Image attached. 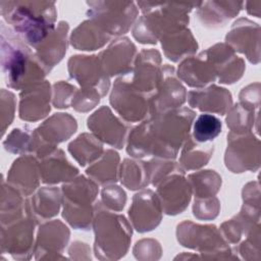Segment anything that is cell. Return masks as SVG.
Segmentation results:
<instances>
[{
    "label": "cell",
    "mask_w": 261,
    "mask_h": 261,
    "mask_svg": "<svg viewBox=\"0 0 261 261\" xmlns=\"http://www.w3.org/2000/svg\"><path fill=\"white\" fill-rule=\"evenodd\" d=\"M219 208V201L215 196L204 199H195L193 213L198 219L210 220L217 216Z\"/></svg>",
    "instance_id": "42"
},
{
    "label": "cell",
    "mask_w": 261,
    "mask_h": 261,
    "mask_svg": "<svg viewBox=\"0 0 261 261\" xmlns=\"http://www.w3.org/2000/svg\"><path fill=\"white\" fill-rule=\"evenodd\" d=\"M19 118L37 121L50 112L51 89L47 81H42L24 88L19 96Z\"/></svg>",
    "instance_id": "18"
},
{
    "label": "cell",
    "mask_w": 261,
    "mask_h": 261,
    "mask_svg": "<svg viewBox=\"0 0 261 261\" xmlns=\"http://www.w3.org/2000/svg\"><path fill=\"white\" fill-rule=\"evenodd\" d=\"M243 5V2L236 1L201 2L197 5V15L203 25L216 28L223 25L227 20L234 17Z\"/></svg>",
    "instance_id": "30"
},
{
    "label": "cell",
    "mask_w": 261,
    "mask_h": 261,
    "mask_svg": "<svg viewBox=\"0 0 261 261\" xmlns=\"http://www.w3.org/2000/svg\"><path fill=\"white\" fill-rule=\"evenodd\" d=\"M119 156L113 150H106L100 159L87 168V175L97 185H112L118 177Z\"/></svg>",
    "instance_id": "32"
},
{
    "label": "cell",
    "mask_w": 261,
    "mask_h": 261,
    "mask_svg": "<svg viewBox=\"0 0 261 261\" xmlns=\"http://www.w3.org/2000/svg\"><path fill=\"white\" fill-rule=\"evenodd\" d=\"M206 54L215 70L216 79L221 84H233L245 70L244 60L223 43H218L206 50Z\"/></svg>",
    "instance_id": "21"
},
{
    "label": "cell",
    "mask_w": 261,
    "mask_h": 261,
    "mask_svg": "<svg viewBox=\"0 0 261 261\" xmlns=\"http://www.w3.org/2000/svg\"><path fill=\"white\" fill-rule=\"evenodd\" d=\"M68 72L84 89H95L102 97L109 90V76L104 72L99 56L75 55L68 60Z\"/></svg>",
    "instance_id": "14"
},
{
    "label": "cell",
    "mask_w": 261,
    "mask_h": 261,
    "mask_svg": "<svg viewBox=\"0 0 261 261\" xmlns=\"http://www.w3.org/2000/svg\"><path fill=\"white\" fill-rule=\"evenodd\" d=\"M89 19L97 23L111 38L125 34L138 16L134 2L90 1Z\"/></svg>",
    "instance_id": "6"
},
{
    "label": "cell",
    "mask_w": 261,
    "mask_h": 261,
    "mask_svg": "<svg viewBox=\"0 0 261 261\" xmlns=\"http://www.w3.org/2000/svg\"><path fill=\"white\" fill-rule=\"evenodd\" d=\"M69 230L60 220L43 222L40 226L37 242L34 247L36 258H49L50 254H61L68 242Z\"/></svg>",
    "instance_id": "24"
},
{
    "label": "cell",
    "mask_w": 261,
    "mask_h": 261,
    "mask_svg": "<svg viewBox=\"0 0 261 261\" xmlns=\"http://www.w3.org/2000/svg\"><path fill=\"white\" fill-rule=\"evenodd\" d=\"M111 39L97 23L91 19H87L73 30L70 43L77 50L93 51L103 47Z\"/></svg>",
    "instance_id": "31"
},
{
    "label": "cell",
    "mask_w": 261,
    "mask_h": 261,
    "mask_svg": "<svg viewBox=\"0 0 261 261\" xmlns=\"http://www.w3.org/2000/svg\"><path fill=\"white\" fill-rule=\"evenodd\" d=\"M165 56L177 62L196 53L198 43L188 28L177 29L164 34L160 40Z\"/></svg>",
    "instance_id": "29"
},
{
    "label": "cell",
    "mask_w": 261,
    "mask_h": 261,
    "mask_svg": "<svg viewBox=\"0 0 261 261\" xmlns=\"http://www.w3.org/2000/svg\"><path fill=\"white\" fill-rule=\"evenodd\" d=\"M176 73L179 81L197 89H201L216 80L215 70L206 51H203L196 56L185 58L178 65Z\"/></svg>",
    "instance_id": "25"
},
{
    "label": "cell",
    "mask_w": 261,
    "mask_h": 261,
    "mask_svg": "<svg viewBox=\"0 0 261 261\" xmlns=\"http://www.w3.org/2000/svg\"><path fill=\"white\" fill-rule=\"evenodd\" d=\"M119 178L128 190L136 191L146 188L150 184L146 162L124 159L120 166Z\"/></svg>",
    "instance_id": "35"
},
{
    "label": "cell",
    "mask_w": 261,
    "mask_h": 261,
    "mask_svg": "<svg viewBox=\"0 0 261 261\" xmlns=\"http://www.w3.org/2000/svg\"><path fill=\"white\" fill-rule=\"evenodd\" d=\"M62 205V192L55 187L41 188L28 200V210L36 223L46 222L59 212Z\"/></svg>",
    "instance_id": "28"
},
{
    "label": "cell",
    "mask_w": 261,
    "mask_h": 261,
    "mask_svg": "<svg viewBox=\"0 0 261 261\" xmlns=\"http://www.w3.org/2000/svg\"><path fill=\"white\" fill-rule=\"evenodd\" d=\"M195 199L210 198L216 195L221 186V177L214 170H201L189 175Z\"/></svg>",
    "instance_id": "36"
},
{
    "label": "cell",
    "mask_w": 261,
    "mask_h": 261,
    "mask_svg": "<svg viewBox=\"0 0 261 261\" xmlns=\"http://www.w3.org/2000/svg\"><path fill=\"white\" fill-rule=\"evenodd\" d=\"M29 211V210H28ZM36 221L28 212L20 218L1 225V249L16 259H28L34 253Z\"/></svg>",
    "instance_id": "11"
},
{
    "label": "cell",
    "mask_w": 261,
    "mask_h": 261,
    "mask_svg": "<svg viewBox=\"0 0 261 261\" xmlns=\"http://www.w3.org/2000/svg\"><path fill=\"white\" fill-rule=\"evenodd\" d=\"M37 159L30 154L21 155L14 160L8 171L7 182L15 188L23 197L32 195L39 187L41 173Z\"/></svg>",
    "instance_id": "22"
},
{
    "label": "cell",
    "mask_w": 261,
    "mask_h": 261,
    "mask_svg": "<svg viewBox=\"0 0 261 261\" xmlns=\"http://www.w3.org/2000/svg\"><path fill=\"white\" fill-rule=\"evenodd\" d=\"M195 116L190 108H176L147 117L152 155L174 159L190 136Z\"/></svg>",
    "instance_id": "3"
},
{
    "label": "cell",
    "mask_w": 261,
    "mask_h": 261,
    "mask_svg": "<svg viewBox=\"0 0 261 261\" xmlns=\"http://www.w3.org/2000/svg\"><path fill=\"white\" fill-rule=\"evenodd\" d=\"M98 56L104 72L109 77L118 74L125 75L133 70L136 47L127 38H118Z\"/></svg>",
    "instance_id": "19"
},
{
    "label": "cell",
    "mask_w": 261,
    "mask_h": 261,
    "mask_svg": "<svg viewBox=\"0 0 261 261\" xmlns=\"http://www.w3.org/2000/svg\"><path fill=\"white\" fill-rule=\"evenodd\" d=\"M1 68L8 87L16 90L42 82L48 73L28 44L3 21L1 23Z\"/></svg>",
    "instance_id": "2"
},
{
    "label": "cell",
    "mask_w": 261,
    "mask_h": 261,
    "mask_svg": "<svg viewBox=\"0 0 261 261\" xmlns=\"http://www.w3.org/2000/svg\"><path fill=\"white\" fill-rule=\"evenodd\" d=\"M221 128L218 117L210 113L200 114L193 122V139L199 143L212 142L221 133Z\"/></svg>",
    "instance_id": "38"
},
{
    "label": "cell",
    "mask_w": 261,
    "mask_h": 261,
    "mask_svg": "<svg viewBox=\"0 0 261 261\" xmlns=\"http://www.w3.org/2000/svg\"><path fill=\"white\" fill-rule=\"evenodd\" d=\"M110 104L125 121L130 123L143 121L150 116L149 96L133 85L129 73L114 82Z\"/></svg>",
    "instance_id": "7"
},
{
    "label": "cell",
    "mask_w": 261,
    "mask_h": 261,
    "mask_svg": "<svg viewBox=\"0 0 261 261\" xmlns=\"http://www.w3.org/2000/svg\"><path fill=\"white\" fill-rule=\"evenodd\" d=\"M162 212L157 195L151 190H145L134 196L128 216L136 230L146 232L154 229L160 223Z\"/></svg>",
    "instance_id": "16"
},
{
    "label": "cell",
    "mask_w": 261,
    "mask_h": 261,
    "mask_svg": "<svg viewBox=\"0 0 261 261\" xmlns=\"http://www.w3.org/2000/svg\"><path fill=\"white\" fill-rule=\"evenodd\" d=\"M67 33L68 23L60 21L48 37L35 48L37 57L48 72L63 58L66 52Z\"/></svg>",
    "instance_id": "27"
},
{
    "label": "cell",
    "mask_w": 261,
    "mask_h": 261,
    "mask_svg": "<svg viewBox=\"0 0 261 261\" xmlns=\"http://www.w3.org/2000/svg\"><path fill=\"white\" fill-rule=\"evenodd\" d=\"M214 146L208 143H199L190 136L182 145L179 164L185 170H194L206 165L213 154Z\"/></svg>",
    "instance_id": "33"
},
{
    "label": "cell",
    "mask_w": 261,
    "mask_h": 261,
    "mask_svg": "<svg viewBox=\"0 0 261 261\" xmlns=\"http://www.w3.org/2000/svg\"><path fill=\"white\" fill-rule=\"evenodd\" d=\"M34 145V129L25 126L14 128L3 142L6 151L13 154H29L33 153Z\"/></svg>",
    "instance_id": "39"
},
{
    "label": "cell",
    "mask_w": 261,
    "mask_h": 261,
    "mask_svg": "<svg viewBox=\"0 0 261 261\" xmlns=\"http://www.w3.org/2000/svg\"><path fill=\"white\" fill-rule=\"evenodd\" d=\"M68 151L80 165L86 166L99 159L103 151L101 141L94 135L84 133L68 145Z\"/></svg>",
    "instance_id": "34"
},
{
    "label": "cell",
    "mask_w": 261,
    "mask_h": 261,
    "mask_svg": "<svg viewBox=\"0 0 261 261\" xmlns=\"http://www.w3.org/2000/svg\"><path fill=\"white\" fill-rule=\"evenodd\" d=\"M88 127L101 142L117 149L123 147L128 130V126L106 106H102L89 116Z\"/></svg>",
    "instance_id": "17"
},
{
    "label": "cell",
    "mask_w": 261,
    "mask_h": 261,
    "mask_svg": "<svg viewBox=\"0 0 261 261\" xmlns=\"http://www.w3.org/2000/svg\"><path fill=\"white\" fill-rule=\"evenodd\" d=\"M76 89L73 85L60 81L53 86L52 103L56 108H67L71 105Z\"/></svg>",
    "instance_id": "43"
},
{
    "label": "cell",
    "mask_w": 261,
    "mask_h": 261,
    "mask_svg": "<svg viewBox=\"0 0 261 261\" xmlns=\"http://www.w3.org/2000/svg\"><path fill=\"white\" fill-rule=\"evenodd\" d=\"M77 124L68 113H55L34 129L33 153L37 158L53 150L75 133Z\"/></svg>",
    "instance_id": "10"
},
{
    "label": "cell",
    "mask_w": 261,
    "mask_h": 261,
    "mask_svg": "<svg viewBox=\"0 0 261 261\" xmlns=\"http://www.w3.org/2000/svg\"><path fill=\"white\" fill-rule=\"evenodd\" d=\"M157 197L162 211L167 215L181 213L191 200L192 187L185 177L184 169H178L164 177L157 186Z\"/></svg>",
    "instance_id": "13"
},
{
    "label": "cell",
    "mask_w": 261,
    "mask_h": 261,
    "mask_svg": "<svg viewBox=\"0 0 261 261\" xmlns=\"http://www.w3.org/2000/svg\"><path fill=\"white\" fill-rule=\"evenodd\" d=\"M224 161L226 167L234 173L256 170L260 164V143L249 133H229Z\"/></svg>",
    "instance_id": "9"
},
{
    "label": "cell",
    "mask_w": 261,
    "mask_h": 261,
    "mask_svg": "<svg viewBox=\"0 0 261 261\" xmlns=\"http://www.w3.org/2000/svg\"><path fill=\"white\" fill-rule=\"evenodd\" d=\"M15 110V98L10 91L2 89L1 91V130L4 135L8 125H10Z\"/></svg>",
    "instance_id": "44"
},
{
    "label": "cell",
    "mask_w": 261,
    "mask_h": 261,
    "mask_svg": "<svg viewBox=\"0 0 261 261\" xmlns=\"http://www.w3.org/2000/svg\"><path fill=\"white\" fill-rule=\"evenodd\" d=\"M41 181L47 185L67 182L79 174V169L74 167L65 157L61 149H53L38 157Z\"/></svg>",
    "instance_id": "23"
},
{
    "label": "cell",
    "mask_w": 261,
    "mask_h": 261,
    "mask_svg": "<svg viewBox=\"0 0 261 261\" xmlns=\"http://www.w3.org/2000/svg\"><path fill=\"white\" fill-rule=\"evenodd\" d=\"M259 25L248 18H240L233 22L225 37L227 44L234 52L246 55L252 63L259 62Z\"/></svg>",
    "instance_id": "20"
},
{
    "label": "cell",
    "mask_w": 261,
    "mask_h": 261,
    "mask_svg": "<svg viewBox=\"0 0 261 261\" xmlns=\"http://www.w3.org/2000/svg\"><path fill=\"white\" fill-rule=\"evenodd\" d=\"M101 94L95 89L76 90L71 102V106L79 112H87L93 109L101 99Z\"/></svg>",
    "instance_id": "41"
},
{
    "label": "cell",
    "mask_w": 261,
    "mask_h": 261,
    "mask_svg": "<svg viewBox=\"0 0 261 261\" xmlns=\"http://www.w3.org/2000/svg\"><path fill=\"white\" fill-rule=\"evenodd\" d=\"M187 96L186 88L175 76L174 68L164 64L161 79L149 97L150 116L180 107L186 102Z\"/></svg>",
    "instance_id": "12"
},
{
    "label": "cell",
    "mask_w": 261,
    "mask_h": 261,
    "mask_svg": "<svg viewBox=\"0 0 261 261\" xmlns=\"http://www.w3.org/2000/svg\"><path fill=\"white\" fill-rule=\"evenodd\" d=\"M258 108L251 107L244 103H238L228 110L226 124L231 133L242 134L251 132L254 124V115L258 114Z\"/></svg>",
    "instance_id": "37"
},
{
    "label": "cell",
    "mask_w": 261,
    "mask_h": 261,
    "mask_svg": "<svg viewBox=\"0 0 261 261\" xmlns=\"http://www.w3.org/2000/svg\"><path fill=\"white\" fill-rule=\"evenodd\" d=\"M176 236L178 242L188 248L198 250L202 254H229L231 253L227 242L220 230L214 225H200L192 221H184L177 225Z\"/></svg>",
    "instance_id": "8"
},
{
    "label": "cell",
    "mask_w": 261,
    "mask_h": 261,
    "mask_svg": "<svg viewBox=\"0 0 261 261\" xmlns=\"http://www.w3.org/2000/svg\"><path fill=\"white\" fill-rule=\"evenodd\" d=\"M102 205L114 212H119L123 209L126 202V195L124 191L115 185H107L101 192Z\"/></svg>",
    "instance_id": "40"
},
{
    "label": "cell",
    "mask_w": 261,
    "mask_h": 261,
    "mask_svg": "<svg viewBox=\"0 0 261 261\" xmlns=\"http://www.w3.org/2000/svg\"><path fill=\"white\" fill-rule=\"evenodd\" d=\"M93 228L97 258L118 259L124 256L132 240V227L123 215L96 202Z\"/></svg>",
    "instance_id": "4"
},
{
    "label": "cell",
    "mask_w": 261,
    "mask_h": 261,
    "mask_svg": "<svg viewBox=\"0 0 261 261\" xmlns=\"http://www.w3.org/2000/svg\"><path fill=\"white\" fill-rule=\"evenodd\" d=\"M188 101L191 107L206 113L225 114L232 106V98L229 91L215 85L205 89H197L188 93Z\"/></svg>",
    "instance_id": "26"
},
{
    "label": "cell",
    "mask_w": 261,
    "mask_h": 261,
    "mask_svg": "<svg viewBox=\"0 0 261 261\" xmlns=\"http://www.w3.org/2000/svg\"><path fill=\"white\" fill-rule=\"evenodd\" d=\"M61 192L63 218L75 229L89 230L93 224L98 185L80 175L65 182Z\"/></svg>",
    "instance_id": "5"
},
{
    "label": "cell",
    "mask_w": 261,
    "mask_h": 261,
    "mask_svg": "<svg viewBox=\"0 0 261 261\" xmlns=\"http://www.w3.org/2000/svg\"><path fill=\"white\" fill-rule=\"evenodd\" d=\"M162 67L160 53L155 49H144L135 59L130 81L138 90L150 97L161 79Z\"/></svg>",
    "instance_id": "15"
},
{
    "label": "cell",
    "mask_w": 261,
    "mask_h": 261,
    "mask_svg": "<svg viewBox=\"0 0 261 261\" xmlns=\"http://www.w3.org/2000/svg\"><path fill=\"white\" fill-rule=\"evenodd\" d=\"M6 23L29 46L36 48L55 29L56 8L48 1H0Z\"/></svg>",
    "instance_id": "1"
}]
</instances>
